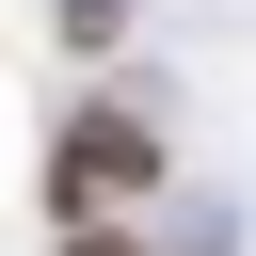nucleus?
I'll return each mask as SVG.
<instances>
[{"label": "nucleus", "instance_id": "obj_1", "mask_svg": "<svg viewBox=\"0 0 256 256\" xmlns=\"http://www.w3.org/2000/svg\"><path fill=\"white\" fill-rule=\"evenodd\" d=\"M144 176H160L144 112H80V128H64V160H48V208H64V224H96V208H128Z\"/></svg>", "mask_w": 256, "mask_h": 256}, {"label": "nucleus", "instance_id": "obj_2", "mask_svg": "<svg viewBox=\"0 0 256 256\" xmlns=\"http://www.w3.org/2000/svg\"><path fill=\"white\" fill-rule=\"evenodd\" d=\"M64 256H144V240H128V224H80V240H64Z\"/></svg>", "mask_w": 256, "mask_h": 256}]
</instances>
